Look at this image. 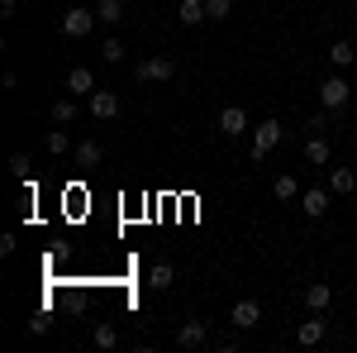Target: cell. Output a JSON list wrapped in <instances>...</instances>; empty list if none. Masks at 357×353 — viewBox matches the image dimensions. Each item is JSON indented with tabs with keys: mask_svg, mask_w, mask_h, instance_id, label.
<instances>
[{
	"mask_svg": "<svg viewBox=\"0 0 357 353\" xmlns=\"http://www.w3.org/2000/svg\"><path fill=\"white\" fill-rule=\"evenodd\" d=\"M305 163H314V167H329L333 163V148H329V138H324V134H310V143H305Z\"/></svg>",
	"mask_w": 357,
	"mask_h": 353,
	"instance_id": "cell-13",
	"label": "cell"
},
{
	"mask_svg": "<svg viewBox=\"0 0 357 353\" xmlns=\"http://www.w3.org/2000/svg\"><path fill=\"white\" fill-rule=\"evenodd\" d=\"M86 101H91V115H96V120H114V115H119V96H114V91H100V86H96Z\"/></svg>",
	"mask_w": 357,
	"mask_h": 353,
	"instance_id": "cell-11",
	"label": "cell"
},
{
	"mask_svg": "<svg viewBox=\"0 0 357 353\" xmlns=\"http://www.w3.org/2000/svg\"><path fill=\"white\" fill-rule=\"evenodd\" d=\"M257 320H262V305H257V301H238V305L229 310V325L234 329H252Z\"/></svg>",
	"mask_w": 357,
	"mask_h": 353,
	"instance_id": "cell-12",
	"label": "cell"
},
{
	"mask_svg": "<svg viewBox=\"0 0 357 353\" xmlns=\"http://www.w3.org/2000/svg\"><path fill=\"white\" fill-rule=\"evenodd\" d=\"M96 24H100V15H96V10H86L82 0H77V5H72V10L57 20V29H62L67 38H86V34H91Z\"/></svg>",
	"mask_w": 357,
	"mask_h": 353,
	"instance_id": "cell-1",
	"label": "cell"
},
{
	"mask_svg": "<svg viewBox=\"0 0 357 353\" xmlns=\"http://www.w3.org/2000/svg\"><path fill=\"white\" fill-rule=\"evenodd\" d=\"M172 77H176V62H172V57H143V62L134 67V82H138V86H148V82H172Z\"/></svg>",
	"mask_w": 357,
	"mask_h": 353,
	"instance_id": "cell-3",
	"label": "cell"
},
{
	"mask_svg": "<svg viewBox=\"0 0 357 353\" xmlns=\"http://www.w3.org/2000/svg\"><path fill=\"white\" fill-rule=\"evenodd\" d=\"M281 138H286V124L281 120H262L257 134H252V163H267V153H272Z\"/></svg>",
	"mask_w": 357,
	"mask_h": 353,
	"instance_id": "cell-2",
	"label": "cell"
},
{
	"mask_svg": "<svg viewBox=\"0 0 357 353\" xmlns=\"http://www.w3.org/2000/svg\"><path fill=\"white\" fill-rule=\"evenodd\" d=\"M329 62H333V67H353V62H357V48L348 43V38H333V48H329Z\"/></svg>",
	"mask_w": 357,
	"mask_h": 353,
	"instance_id": "cell-17",
	"label": "cell"
},
{
	"mask_svg": "<svg viewBox=\"0 0 357 353\" xmlns=\"http://www.w3.org/2000/svg\"><path fill=\"white\" fill-rule=\"evenodd\" d=\"M272 196H276V201H296V196H301V187H296V177H291V172H276Z\"/></svg>",
	"mask_w": 357,
	"mask_h": 353,
	"instance_id": "cell-18",
	"label": "cell"
},
{
	"mask_svg": "<svg viewBox=\"0 0 357 353\" xmlns=\"http://www.w3.org/2000/svg\"><path fill=\"white\" fill-rule=\"evenodd\" d=\"M252 124H248V110L243 106H224L220 110V134L224 138H238V134H248Z\"/></svg>",
	"mask_w": 357,
	"mask_h": 353,
	"instance_id": "cell-5",
	"label": "cell"
},
{
	"mask_svg": "<svg viewBox=\"0 0 357 353\" xmlns=\"http://www.w3.org/2000/svg\"><path fill=\"white\" fill-rule=\"evenodd\" d=\"M48 325H53L48 315H33V320H29V334H48Z\"/></svg>",
	"mask_w": 357,
	"mask_h": 353,
	"instance_id": "cell-28",
	"label": "cell"
},
{
	"mask_svg": "<svg viewBox=\"0 0 357 353\" xmlns=\"http://www.w3.org/2000/svg\"><path fill=\"white\" fill-rule=\"evenodd\" d=\"M353 15H357V10H353Z\"/></svg>",
	"mask_w": 357,
	"mask_h": 353,
	"instance_id": "cell-31",
	"label": "cell"
},
{
	"mask_svg": "<svg viewBox=\"0 0 357 353\" xmlns=\"http://www.w3.org/2000/svg\"><path fill=\"white\" fill-rule=\"evenodd\" d=\"M48 115H53V124H72V120L82 115V106H77V96L67 91L62 101H53V110H48Z\"/></svg>",
	"mask_w": 357,
	"mask_h": 353,
	"instance_id": "cell-15",
	"label": "cell"
},
{
	"mask_svg": "<svg viewBox=\"0 0 357 353\" xmlns=\"http://www.w3.org/2000/svg\"><path fill=\"white\" fill-rule=\"evenodd\" d=\"M329 182H333V196H353L357 191V172L353 167H329Z\"/></svg>",
	"mask_w": 357,
	"mask_h": 353,
	"instance_id": "cell-16",
	"label": "cell"
},
{
	"mask_svg": "<svg viewBox=\"0 0 357 353\" xmlns=\"http://www.w3.org/2000/svg\"><path fill=\"white\" fill-rule=\"evenodd\" d=\"M329 124H333V110H314V115L305 120V129H310V134H324Z\"/></svg>",
	"mask_w": 357,
	"mask_h": 353,
	"instance_id": "cell-22",
	"label": "cell"
},
{
	"mask_svg": "<svg viewBox=\"0 0 357 353\" xmlns=\"http://www.w3.org/2000/svg\"><path fill=\"white\" fill-rule=\"evenodd\" d=\"M100 57H105V62H124V43H119V38H105Z\"/></svg>",
	"mask_w": 357,
	"mask_h": 353,
	"instance_id": "cell-26",
	"label": "cell"
},
{
	"mask_svg": "<svg viewBox=\"0 0 357 353\" xmlns=\"http://www.w3.org/2000/svg\"><path fill=\"white\" fill-rule=\"evenodd\" d=\"M148 282H153L158 291H167V287H172V263H158V268L148 272Z\"/></svg>",
	"mask_w": 357,
	"mask_h": 353,
	"instance_id": "cell-24",
	"label": "cell"
},
{
	"mask_svg": "<svg viewBox=\"0 0 357 353\" xmlns=\"http://www.w3.org/2000/svg\"><path fill=\"white\" fill-rule=\"evenodd\" d=\"M15 248H20V239H15V234H0V253H5V258H10Z\"/></svg>",
	"mask_w": 357,
	"mask_h": 353,
	"instance_id": "cell-29",
	"label": "cell"
},
{
	"mask_svg": "<svg viewBox=\"0 0 357 353\" xmlns=\"http://www.w3.org/2000/svg\"><path fill=\"white\" fill-rule=\"evenodd\" d=\"M10 172H15L20 182H29V158L24 153H10Z\"/></svg>",
	"mask_w": 357,
	"mask_h": 353,
	"instance_id": "cell-27",
	"label": "cell"
},
{
	"mask_svg": "<svg viewBox=\"0 0 357 353\" xmlns=\"http://www.w3.org/2000/svg\"><path fill=\"white\" fill-rule=\"evenodd\" d=\"M176 15H181V24H200V20H210V15H205V0H181Z\"/></svg>",
	"mask_w": 357,
	"mask_h": 353,
	"instance_id": "cell-20",
	"label": "cell"
},
{
	"mask_svg": "<svg viewBox=\"0 0 357 353\" xmlns=\"http://www.w3.org/2000/svg\"><path fill=\"white\" fill-rule=\"evenodd\" d=\"M348 96H353V86L343 82V77H329V82L319 86V106H324V110H333V115H338V110L348 106Z\"/></svg>",
	"mask_w": 357,
	"mask_h": 353,
	"instance_id": "cell-4",
	"label": "cell"
},
{
	"mask_svg": "<svg viewBox=\"0 0 357 353\" xmlns=\"http://www.w3.org/2000/svg\"><path fill=\"white\" fill-rule=\"evenodd\" d=\"M176 344H181V349H205V344H210V329H205V320H186V325L176 329Z\"/></svg>",
	"mask_w": 357,
	"mask_h": 353,
	"instance_id": "cell-8",
	"label": "cell"
},
{
	"mask_svg": "<svg viewBox=\"0 0 357 353\" xmlns=\"http://www.w3.org/2000/svg\"><path fill=\"white\" fill-rule=\"evenodd\" d=\"M324 334H329V320L314 315V320H301V325H296V344H301V349H314V344H324Z\"/></svg>",
	"mask_w": 357,
	"mask_h": 353,
	"instance_id": "cell-9",
	"label": "cell"
},
{
	"mask_svg": "<svg viewBox=\"0 0 357 353\" xmlns=\"http://www.w3.org/2000/svg\"><path fill=\"white\" fill-rule=\"evenodd\" d=\"M305 5H314V0H305Z\"/></svg>",
	"mask_w": 357,
	"mask_h": 353,
	"instance_id": "cell-30",
	"label": "cell"
},
{
	"mask_svg": "<svg viewBox=\"0 0 357 353\" xmlns=\"http://www.w3.org/2000/svg\"><path fill=\"white\" fill-rule=\"evenodd\" d=\"M229 10H234V0H205V15L220 24V20H229Z\"/></svg>",
	"mask_w": 357,
	"mask_h": 353,
	"instance_id": "cell-25",
	"label": "cell"
},
{
	"mask_svg": "<svg viewBox=\"0 0 357 353\" xmlns=\"http://www.w3.org/2000/svg\"><path fill=\"white\" fill-rule=\"evenodd\" d=\"M72 163L82 167V172H96V167L105 163V148H100V143H96V138H82V143H77V148H72Z\"/></svg>",
	"mask_w": 357,
	"mask_h": 353,
	"instance_id": "cell-6",
	"label": "cell"
},
{
	"mask_svg": "<svg viewBox=\"0 0 357 353\" xmlns=\"http://www.w3.org/2000/svg\"><path fill=\"white\" fill-rule=\"evenodd\" d=\"M96 15H100L105 24H119V20H124V0H100V5H96Z\"/></svg>",
	"mask_w": 357,
	"mask_h": 353,
	"instance_id": "cell-21",
	"label": "cell"
},
{
	"mask_svg": "<svg viewBox=\"0 0 357 353\" xmlns=\"http://www.w3.org/2000/svg\"><path fill=\"white\" fill-rule=\"evenodd\" d=\"M91 339H96V349H114V344H119L114 325H96V334H91Z\"/></svg>",
	"mask_w": 357,
	"mask_h": 353,
	"instance_id": "cell-23",
	"label": "cell"
},
{
	"mask_svg": "<svg viewBox=\"0 0 357 353\" xmlns=\"http://www.w3.org/2000/svg\"><path fill=\"white\" fill-rule=\"evenodd\" d=\"M67 91H72V96H91V91H96V72H91V67H72V72H67Z\"/></svg>",
	"mask_w": 357,
	"mask_h": 353,
	"instance_id": "cell-14",
	"label": "cell"
},
{
	"mask_svg": "<svg viewBox=\"0 0 357 353\" xmlns=\"http://www.w3.org/2000/svg\"><path fill=\"white\" fill-rule=\"evenodd\" d=\"M329 305H333V287L329 282H310V287H305V310H310V315H324Z\"/></svg>",
	"mask_w": 357,
	"mask_h": 353,
	"instance_id": "cell-7",
	"label": "cell"
},
{
	"mask_svg": "<svg viewBox=\"0 0 357 353\" xmlns=\"http://www.w3.org/2000/svg\"><path fill=\"white\" fill-rule=\"evenodd\" d=\"M43 148L53 153V158H67V148H72V138H67V129L57 124V129H48V138H43Z\"/></svg>",
	"mask_w": 357,
	"mask_h": 353,
	"instance_id": "cell-19",
	"label": "cell"
},
{
	"mask_svg": "<svg viewBox=\"0 0 357 353\" xmlns=\"http://www.w3.org/2000/svg\"><path fill=\"white\" fill-rule=\"evenodd\" d=\"M329 201H333V196H329V191H324V187H310V191H301V210H305V215H310V219L329 215Z\"/></svg>",
	"mask_w": 357,
	"mask_h": 353,
	"instance_id": "cell-10",
	"label": "cell"
}]
</instances>
